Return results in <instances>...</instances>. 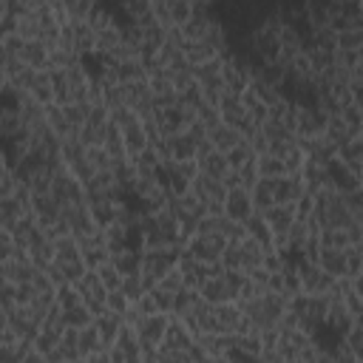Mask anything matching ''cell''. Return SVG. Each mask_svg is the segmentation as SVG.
Here are the masks:
<instances>
[{
    "mask_svg": "<svg viewBox=\"0 0 363 363\" xmlns=\"http://www.w3.org/2000/svg\"><path fill=\"white\" fill-rule=\"evenodd\" d=\"M77 289L82 292V301H105L108 298V289H105V284H102V278H99L96 269H88L77 281Z\"/></svg>",
    "mask_w": 363,
    "mask_h": 363,
    "instance_id": "obj_23",
    "label": "cell"
},
{
    "mask_svg": "<svg viewBox=\"0 0 363 363\" xmlns=\"http://www.w3.org/2000/svg\"><path fill=\"white\" fill-rule=\"evenodd\" d=\"M329 184L337 190V193H352L360 187V179H357V170L349 167L346 162L340 159H332L329 162Z\"/></svg>",
    "mask_w": 363,
    "mask_h": 363,
    "instance_id": "obj_15",
    "label": "cell"
},
{
    "mask_svg": "<svg viewBox=\"0 0 363 363\" xmlns=\"http://www.w3.org/2000/svg\"><path fill=\"white\" fill-rule=\"evenodd\" d=\"M337 48L360 51V48H363V26H360V28H346V31H337Z\"/></svg>",
    "mask_w": 363,
    "mask_h": 363,
    "instance_id": "obj_37",
    "label": "cell"
},
{
    "mask_svg": "<svg viewBox=\"0 0 363 363\" xmlns=\"http://www.w3.org/2000/svg\"><path fill=\"white\" fill-rule=\"evenodd\" d=\"M17 57H20L28 68L51 71V62H48V45H45L43 40H23V43H20Z\"/></svg>",
    "mask_w": 363,
    "mask_h": 363,
    "instance_id": "obj_16",
    "label": "cell"
},
{
    "mask_svg": "<svg viewBox=\"0 0 363 363\" xmlns=\"http://www.w3.org/2000/svg\"><path fill=\"white\" fill-rule=\"evenodd\" d=\"M340 116H343V122L352 128V133H360V125H363V108H360V105H354V102L343 105Z\"/></svg>",
    "mask_w": 363,
    "mask_h": 363,
    "instance_id": "obj_41",
    "label": "cell"
},
{
    "mask_svg": "<svg viewBox=\"0 0 363 363\" xmlns=\"http://www.w3.org/2000/svg\"><path fill=\"white\" fill-rule=\"evenodd\" d=\"M96 272H99V278H102V284H105V289H108V292H111V289H119V286H122V281H125V275L116 269V264H113V261L102 264Z\"/></svg>",
    "mask_w": 363,
    "mask_h": 363,
    "instance_id": "obj_36",
    "label": "cell"
},
{
    "mask_svg": "<svg viewBox=\"0 0 363 363\" xmlns=\"http://www.w3.org/2000/svg\"><path fill=\"white\" fill-rule=\"evenodd\" d=\"M196 162H199V170H201V173H207V176H213V179H221V182H224V176L233 170L230 162H227V153L216 150L210 142L199 147Z\"/></svg>",
    "mask_w": 363,
    "mask_h": 363,
    "instance_id": "obj_11",
    "label": "cell"
},
{
    "mask_svg": "<svg viewBox=\"0 0 363 363\" xmlns=\"http://www.w3.org/2000/svg\"><path fill=\"white\" fill-rule=\"evenodd\" d=\"M136 309L142 312V315H153V312H159V306H156V301H153V295H150V289L136 301Z\"/></svg>",
    "mask_w": 363,
    "mask_h": 363,
    "instance_id": "obj_46",
    "label": "cell"
},
{
    "mask_svg": "<svg viewBox=\"0 0 363 363\" xmlns=\"http://www.w3.org/2000/svg\"><path fill=\"white\" fill-rule=\"evenodd\" d=\"M62 318H65V326H74V329H82L88 323H94V315L85 303H77L71 309H62Z\"/></svg>",
    "mask_w": 363,
    "mask_h": 363,
    "instance_id": "obj_34",
    "label": "cell"
},
{
    "mask_svg": "<svg viewBox=\"0 0 363 363\" xmlns=\"http://www.w3.org/2000/svg\"><path fill=\"white\" fill-rule=\"evenodd\" d=\"M224 213H227L230 218H235V221L244 224V221L255 213V207H252V193H250L247 187H233V190H227Z\"/></svg>",
    "mask_w": 363,
    "mask_h": 363,
    "instance_id": "obj_13",
    "label": "cell"
},
{
    "mask_svg": "<svg viewBox=\"0 0 363 363\" xmlns=\"http://www.w3.org/2000/svg\"><path fill=\"white\" fill-rule=\"evenodd\" d=\"M326 119H329V113H326L320 105H312V108H301V105H298V125H295L298 139H309V136L323 133Z\"/></svg>",
    "mask_w": 363,
    "mask_h": 363,
    "instance_id": "obj_10",
    "label": "cell"
},
{
    "mask_svg": "<svg viewBox=\"0 0 363 363\" xmlns=\"http://www.w3.org/2000/svg\"><path fill=\"white\" fill-rule=\"evenodd\" d=\"M318 264L332 275V278H349V264H346V250L337 247H323L320 244V255Z\"/></svg>",
    "mask_w": 363,
    "mask_h": 363,
    "instance_id": "obj_17",
    "label": "cell"
},
{
    "mask_svg": "<svg viewBox=\"0 0 363 363\" xmlns=\"http://www.w3.org/2000/svg\"><path fill=\"white\" fill-rule=\"evenodd\" d=\"M45 122H48V128L54 130V136H60V139L77 136L74 128H71V122H68V116H65V108L57 105V102H48V105H45Z\"/></svg>",
    "mask_w": 363,
    "mask_h": 363,
    "instance_id": "obj_21",
    "label": "cell"
},
{
    "mask_svg": "<svg viewBox=\"0 0 363 363\" xmlns=\"http://www.w3.org/2000/svg\"><path fill=\"white\" fill-rule=\"evenodd\" d=\"M244 233H247L252 241H258L264 250H267V247H272V230H269V224H267L264 213H252V216L244 221Z\"/></svg>",
    "mask_w": 363,
    "mask_h": 363,
    "instance_id": "obj_24",
    "label": "cell"
},
{
    "mask_svg": "<svg viewBox=\"0 0 363 363\" xmlns=\"http://www.w3.org/2000/svg\"><path fill=\"white\" fill-rule=\"evenodd\" d=\"M250 193H252V207H255V213H267V210L275 204V196H272V179H258L255 187H252Z\"/></svg>",
    "mask_w": 363,
    "mask_h": 363,
    "instance_id": "obj_30",
    "label": "cell"
},
{
    "mask_svg": "<svg viewBox=\"0 0 363 363\" xmlns=\"http://www.w3.org/2000/svg\"><path fill=\"white\" fill-rule=\"evenodd\" d=\"M255 156H258V153H255V147L250 145V139H247V136H244L233 150H227V162H230V167H233V170L244 167V164H247L250 159H255Z\"/></svg>",
    "mask_w": 363,
    "mask_h": 363,
    "instance_id": "obj_31",
    "label": "cell"
},
{
    "mask_svg": "<svg viewBox=\"0 0 363 363\" xmlns=\"http://www.w3.org/2000/svg\"><path fill=\"white\" fill-rule=\"evenodd\" d=\"M357 60H360L357 51H349V48H337V51H335V65H340V68L354 71V68H357Z\"/></svg>",
    "mask_w": 363,
    "mask_h": 363,
    "instance_id": "obj_44",
    "label": "cell"
},
{
    "mask_svg": "<svg viewBox=\"0 0 363 363\" xmlns=\"http://www.w3.org/2000/svg\"><path fill=\"white\" fill-rule=\"evenodd\" d=\"M82 354H79V329L68 326L57 343V349L48 354V363H79Z\"/></svg>",
    "mask_w": 363,
    "mask_h": 363,
    "instance_id": "obj_14",
    "label": "cell"
},
{
    "mask_svg": "<svg viewBox=\"0 0 363 363\" xmlns=\"http://www.w3.org/2000/svg\"><path fill=\"white\" fill-rule=\"evenodd\" d=\"M312 213H315V196H312V193H303V196L295 201V216H298L301 221H306Z\"/></svg>",
    "mask_w": 363,
    "mask_h": 363,
    "instance_id": "obj_45",
    "label": "cell"
},
{
    "mask_svg": "<svg viewBox=\"0 0 363 363\" xmlns=\"http://www.w3.org/2000/svg\"><path fill=\"white\" fill-rule=\"evenodd\" d=\"M184 57L193 65H201V62H210V60H218V57H227V54L221 48H216L213 43H207V40H187L184 43Z\"/></svg>",
    "mask_w": 363,
    "mask_h": 363,
    "instance_id": "obj_20",
    "label": "cell"
},
{
    "mask_svg": "<svg viewBox=\"0 0 363 363\" xmlns=\"http://www.w3.org/2000/svg\"><path fill=\"white\" fill-rule=\"evenodd\" d=\"M111 122H113L116 128H128V125L139 122V116H136L133 108H128V105H116V108H111Z\"/></svg>",
    "mask_w": 363,
    "mask_h": 363,
    "instance_id": "obj_38",
    "label": "cell"
},
{
    "mask_svg": "<svg viewBox=\"0 0 363 363\" xmlns=\"http://www.w3.org/2000/svg\"><path fill=\"white\" fill-rule=\"evenodd\" d=\"M255 164H258V176L261 179H278L286 173V162L275 153H258L255 156Z\"/></svg>",
    "mask_w": 363,
    "mask_h": 363,
    "instance_id": "obj_28",
    "label": "cell"
},
{
    "mask_svg": "<svg viewBox=\"0 0 363 363\" xmlns=\"http://www.w3.org/2000/svg\"><path fill=\"white\" fill-rule=\"evenodd\" d=\"M170 318H173L170 312H153V315H145L139 320L136 335H139V343H142V360H147V363L159 360V346L164 340Z\"/></svg>",
    "mask_w": 363,
    "mask_h": 363,
    "instance_id": "obj_1",
    "label": "cell"
},
{
    "mask_svg": "<svg viewBox=\"0 0 363 363\" xmlns=\"http://www.w3.org/2000/svg\"><path fill=\"white\" fill-rule=\"evenodd\" d=\"M210 145L216 147V150H221V153H227V150H233L241 139H244V133L238 130V128H233V125H227V122H218L216 128H210Z\"/></svg>",
    "mask_w": 363,
    "mask_h": 363,
    "instance_id": "obj_19",
    "label": "cell"
},
{
    "mask_svg": "<svg viewBox=\"0 0 363 363\" xmlns=\"http://www.w3.org/2000/svg\"><path fill=\"white\" fill-rule=\"evenodd\" d=\"M111 261L116 264V269L122 275H136L142 272V261H145V250H133V247H125L119 252L111 255Z\"/></svg>",
    "mask_w": 363,
    "mask_h": 363,
    "instance_id": "obj_22",
    "label": "cell"
},
{
    "mask_svg": "<svg viewBox=\"0 0 363 363\" xmlns=\"http://www.w3.org/2000/svg\"><path fill=\"white\" fill-rule=\"evenodd\" d=\"M227 244H230V241H227L221 233H193V235L184 241V250H187L193 258H199V261L216 264V261H221Z\"/></svg>",
    "mask_w": 363,
    "mask_h": 363,
    "instance_id": "obj_4",
    "label": "cell"
},
{
    "mask_svg": "<svg viewBox=\"0 0 363 363\" xmlns=\"http://www.w3.org/2000/svg\"><path fill=\"white\" fill-rule=\"evenodd\" d=\"M264 218H267V224H269V230H272V247L284 252V250H286V235H289L292 224L298 221L295 204H272V207L264 213Z\"/></svg>",
    "mask_w": 363,
    "mask_h": 363,
    "instance_id": "obj_7",
    "label": "cell"
},
{
    "mask_svg": "<svg viewBox=\"0 0 363 363\" xmlns=\"http://www.w3.org/2000/svg\"><path fill=\"white\" fill-rule=\"evenodd\" d=\"M298 269H301V286H303L306 295H329L337 284V278H332L320 264L301 261Z\"/></svg>",
    "mask_w": 363,
    "mask_h": 363,
    "instance_id": "obj_8",
    "label": "cell"
},
{
    "mask_svg": "<svg viewBox=\"0 0 363 363\" xmlns=\"http://www.w3.org/2000/svg\"><path fill=\"white\" fill-rule=\"evenodd\" d=\"M357 136H360V139H363V125H360V133H357Z\"/></svg>",
    "mask_w": 363,
    "mask_h": 363,
    "instance_id": "obj_47",
    "label": "cell"
},
{
    "mask_svg": "<svg viewBox=\"0 0 363 363\" xmlns=\"http://www.w3.org/2000/svg\"><path fill=\"white\" fill-rule=\"evenodd\" d=\"M221 267H224V269H241V272H244L238 241H230V244H227V250H224V255H221Z\"/></svg>",
    "mask_w": 363,
    "mask_h": 363,
    "instance_id": "obj_39",
    "label": "cell"
},
{
    "mask_svg": "<svg viewBox=\"0 0 363 363\" xmlns=\"http://www.w3.org/2000/svg\"><path fill=\"white\" fill-rule=\"evenodd\" d=\"M111 352V363H139L142 360V343H139V335L133 326H122L116 343L108 349Z\"/></svg>",
    "mask_w": 363,
    "mask_h": 363,
    "instance_id": "obj_9",
    "label": "cell"
},
{
    "mask_svg": "<svg viewBox=\"0 0 363 363\" xmlns=\"http://www.w3.org/2000/svg\"><path fill=\"white\" fill-rule=\"evenodd\" d=\"M99 349H105V346H102V337H99L96 323L82 326V329H79V354H82V360H91Z\"/></svg>",
    "mask_w": 363,
    "mask_h": 363,
    "instance_id": "obj_27",
    "label": "cell"
},
{
    "mask_svg": "<svg viewBox=\"0 0 363 363\" xmlns=\"http://www.w3.org/2000/svg\"><path fill=\"white\" fill-rule=\"evenodd\" d=\"M190 190H193V193L207 204V213H210V216L224 213L227 187H224V182H221V179H213V176H207V173H201V170H199V176L193 179Z\"/></svg>",
    "mask_w": 363,
    "mask_h": 363,
    "instance_id": "obj_5",
    "label": "cell"
},
{
    "mask_svg": "<svg viewBox=\"0 0 363 363\" xmlns=\"http://www.w3.org/2000/svg\"><path fill=\"white\" fill-rule=\"evenodd\" d=\"M244 272L241 269H221L216 275H210L204 284H201V298L207 303H224V301H235L238 292H241V284H244Z\"/></svg>",
    "mask_w": 363,
    "mask_h": 363,
    "instance_id": "obj_2",
    "label": "cell"
},
{
    "mask_svg": "<svg viewBox=\"0 0 363 363\" xmlns=\"http://www.w3.org/2000/svg\"><path fill=\"white\" fill-rule=\"evenodd\" d=\"M303 193H306V184H303L301 173H284V176L272 179V196H275V204H295Z\"/></svg>",
    "mask_w": 363,
    "mask_h": 363,
    "instance_id": "obj_12",
    "label": "cell"
},
{
    "mask_svg": "<svg viewBox=\"0 0 363 363\" xmlns=\"http://www.w3.org/2000/svg\"><path fill=\"white\" fill-rule=\"evenodd\" d=\"M153 119H156V125H159V130H162L164 136H173V133H182V130H187V125L196 119V111L184 108V105L176 99V102H170V105H162V108H156Z\"/></svg>",
    "mask_w": 363,
    "mask_h": 363,
    "instance_id": "obj_6",
    "label": "cell"
},
{
    "mask_svg": "<svg viewBox=\"0 0 363 363\" xmlns=\"http://www.w3.org/2000/svg\"><path fill=\"white\" fill-rule=\"evenodd\" d=\"M105 303H108V309H111V312L125 315V312L130 309V303H133V301H130L122 289H111V292H108V298H105Z\"/></svg>",
    "mask_w": 363,
    "mask_h": 363,
    "instance_id": "obj_42",
    "label": "cell"
},
{
    "mask_svg": "<svg viewBox=\"0 0 363 363\" xmlns=\"http://www.w3.org/2000/svg\"><path fill=\"white\" fill-rule=\"evenodd\" d=\"M54 301H57L60 309H71V306L82 303V292L77 289V284L65 281V284H60V286L54 289Z\"/></svg>",
    "mask_w": 363,
    "mask_h": 363,
    "instance_id": "obj_32",
    "label": "cell"
},
{
    "mask_svg": "<svg viewBox=\"0 0 363 363\" xmlns=\"http://www.w3.org/2000/svg\"><path fill=\"white\" fill-rule=\"evenodd\" d=\"M133 303L147 292V284H145V278H142V272H136V275H125V281H122V286H119Z\"/></svg>",
    "mask_w": 363,
    "mask_h": 363,
    "instance_id": "obj_35",
    "label": "cell"
},
{
    "mask_svg": "<svg viewBox=\"0 0 363 363\" xmlns=\"http://www.w3.org/2000/svg\"><path fill=\"white\" fill-rule=\"evenodd\" d=\"M150 295H153V301H156V306H159V312H170L173 315V303H176V292H170V289H164V286H153L150 289Z\"/></svg>",
    "mask_w": 363,
    "mask_h": 363,
    "instance_id": "obj_40",
    "label": "cell"
},
{
    "mask_svg": "<svg viewBox=\"0 0 363 363\" xmlns=\"http://www.w3.org/2000/svg\"><path fill=\"white\" fill-rule=\"evenodd\" d=\"M119 130H122V139H125L128 156H133V153H139V150H145V147L150 145V139H147V130H145L142 119H139V122H133V125H128V128H119Z\"/></svg>",
    "mask_w": 363,
    "mask_h": 363,
    "instance_id": "obj_25",
    "label": "cell"
},
{
    "mask_svg": "<svg viewBox=\"0 0 363 363\" xmlns=\"http://www.w3.org/2000/svg\"><path fill=\"white\" fill-rule=\"evenodd\" d=\"M337 159L346 162L349 167L360 170V167H363V139H360V136H352L349 142H343V145L337 147Z\"/></svg>",
    "mask_w": 363,
    "mask_h": 363,
    "instance_id": "obj_29",
    "label": "cell"
},
{
    "mask_svg": "<svg viewBox=\"0 0 363 363\" xmlns=\"http://www.w3.org/2000/svg\"><path fill=\"white\" fill-rule=\"evenodd\" d=\"M196 119H199V122H204L207 128H216V125L221 122V111H218V105H210V102H204V105L196 111Z\"/></svg>",
    "mask_w": 363,
    "mask_h": 363,
    "instance_id": "obj_43",
    "label": "cell"
},
{
    "mask_svg": "<svg viewBox=\"0 0 363 363\" xmlns=\"http://www.w3.org/2000/svg\"><path fill=\"white\" fill-rule=\"evenodd\" d=\"M96 329H99V337H102V346L105 349H111L113 343H116V337H119V332H122V326H125V318L119 315V312H102L96 320Z\"/></svg>",
    "mask_w": 363,
    "mask_h": 363,
    "instance_id": "obj_18",
    "label": "cell"
},
{
    "mask_svg": "<svg viewBox=\"0 0 363 363\" xmlns=\"http://www.w3.org/2000/svg\"><path fill=\"white\" fill-rule=\"evenodd\" d=\"M182 250H145V261H142V278L147 284V289H153L176 264H179Z\"/></svg>",
    "mask_w": 363,
    "mask_h": 363,
    "instance_id": "obj_3",
    "label": "cell"
},
{
    "mask_svg": "<svg viewBox=\"0 0 363 363\" xmlns=\"http://www.w3.org/2000/svg\"><path fill=\"white\" fill-rule=\"evenodd\" d=\"M167 14H170V26H184L193 17V0H167Z\"/></svg>",
    "mask_w": 363,
    "mask_h": 363,
    "instance_id": "obj_33",
    "label": "cell"
},
{
    "mask_svg": "<svg viewBox=\"0 0 363 363\" xmlns=\"http://www.w3.org/2000/svg\"><path fill=\"white\" fill-rule=\"evenodd\" d=\"M323 136L335 145V147H340L343 142H349L352 136H357V133H352V128L343 122V116L340 113H332L329 119H326V128H323Z\"/></svg>",
    "mask_w": 363,
    "mask_h": 363,
    "instance_id": "obj_26",
    "label": "cell"
}]
</instances>
